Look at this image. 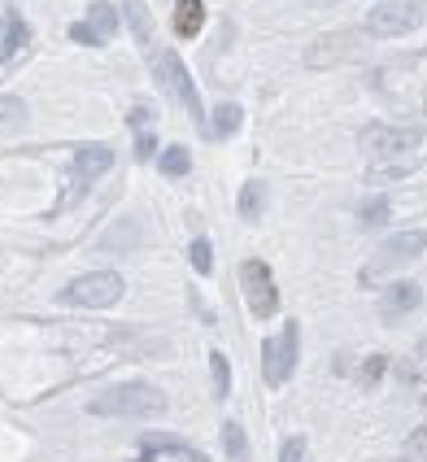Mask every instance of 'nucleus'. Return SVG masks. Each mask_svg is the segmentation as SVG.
<instances>
[{
  "label": "nucleus",
  "mask_w": 427,
  "mask_h": 462,
  "mask_svg": "<svg viewBox=\"0 0 427 462\" xmlns=\"http://www.w3.org/2000/svg\"><path fill=\"white\" fill-rule=\"evenodd\" d=\"M170 22H175V35H179V39H192V35H201V27H205V4H201V0H179Z\"/></svg>",
  "instance_id": "14"
},
{
  "label": "nucleus",
  "mask_w": 427,
  "mask_h": 462,
  "mask_svg": "<svg viewBox=\"0 0 427 462\" xmlns=\"http://www.w3.org/2000/svg\"><path fill=\"white\" fill-rule=\"evenodd\" d=\"M240 288H244V301L253 310V319H270L279 310V288H275V275L262 258H244L240 262Z\"/></svg>",
  "instance_id": "8"
},
{
  "label": "nucleus",
  "mask_w": 427,
  "mask_h": 462,
  "mask_svg": "<svg viewBox=\"0 0 427 462\" xmlns=\"http://www.w3.org/2000/svg\"><path fill=\"white\" fill-rule=\"evenodd\" d=\"M188 258H192V270H197V275H209V270H214V249H209L205 235H197V240L188 244Z\"/></svg>",
  "instance_id": "25"
},
{
  "label": "nucleus",
  "mask_w": 427,
  "mask_h": 462,
  "mask_svg": "<svg viewBox=\"0 0 427 462\" xmlns=\"http://www.w3.org/2000/svg\"><path fill=\"white\" fill-rule=\"evenodd\" d=\"M384 371H389V358H384V354H371V358L362 363V371H358L362 389H375V384L384 380Z\"/></svg>",
  "instance_id": "26"
},
{
  "label": "nucleus",
  "mask_w": 427,
  "mask_h": 462,
  "mask_svg": "<svg viewBox=\"0 0 427 462\" xmlns=\"http://www.w3.org/2000/svg\"><path fill=\"white\" fill-rule=\"evenodd\" d=\"M123 18L132 22L135 44L149 48V44H153V13H149V4H144V0H123Z\"/></svg>",
  "instance_id": "16"
},
{
  "label": "nucleus",
  "mask_w": 427,
  "mask_h": 462,
  "mask_svg": "<svg viewBox=\"0 0 427 462\" xmlns=\"http://www.w3.org/2000/svg\"><path fill=\"white\" fill-rule=\"evenodd\" d=\"M240 123H244V109H240L235 100H223V105L209 114V135H214V140H227V135L240 132Z\"/></svg>",
  "instance_id": "18"
},
{
  "label": "nucleus",
  "mask_w": 427,
  "mask_h": 462,
  "mask_svg": "<svg viewBox=\"0 0 427 462\" xmlns=\"http://www.w3.org/2000/svg\"><path fill=\"white\" fill-rule=\"evenodd\" d=\"M209 375H214V397L223 401V397L231 393V363L223 358V349H214V354H209Z\"/></svg>",
  "instance_id": "24"
},
{
  "label": "nucleus",
  "mask_w": 427,
  "mask_h": 462,
  "mask_svg": "<svg viewBox=\"0 0 427 462\" xmlns=\"http://www.w3.org/2000/svg\"><path fill=\"white\" fill-rule=\"evenodd\" d=\"M27 127V100L22 97H0V135Z\"/></svg>",
  "instance_id": "21"
},
{
  "label": "nucleus",
  "mask_w": 427,
  "mask_h": 462,
  "mask_svg": "<svg viewBox=\"0 0 427 462\" xmlns=\"http://www.w3.org/2000/svg\"><path fill=\"white\" fill-rule=\"evenodd\" d=\"M149 118H153V109H149V105H135V109H132V118H127V123H132L135 132H149Z\"/></svg>",
  "instance_id": "30"
},
{
  "label": "nucleus",
  "mask_w": 427,
  "mask_h": 462,
  "mask_svg": "<svg viewBox=\"0 0 427 462\" xmlns=\"http://www.w3.org/2000/svg\"><path fill=\"white\" fill-rule=\"evenodd\" d=\"M296 349H301V328L284 323L279 336H266L262 340V375L270 389H284L296 371Z\"/></svg>",
  "instance_id": "6"
},
{
  "label": "nucleus",
  "mask_w": 427,
  "mask_h": 462,
  "mask_svg": "<svg viewBox=\"0 0 427 462\" xmlns=\"http://www.w3.org/2000/svg\"><path fill=\"white\" fill-rule=\"evenodd\" d=\"M153 153H158V140H153V132H140V135H135V158H140V162H149Z\"/></svg>",
  "instance_id": "28"
},
{
  "label": "nucleus",
  "mask_w": 427,
  "mask_h": 462,
  "mask_svg": "<svg viewBox=\"0 0 427 462\" xmlns=\"http://www.w3.org/2000/svg\"><path fill=\"white\" fill-rule=\"evenodd\" d=\"M27 35H31V31H27V22L9 9V13L0 18V66H9V62L27 48Z\"/></svg>",
  "instance_id": "13"
},
{
  "label": "nucleus",
  "mask_w": 427,
  "mask_h": 462,
  "mask_svg": "<svg viewBox=\"0 0 427 462\" xmlns=\"http://www.w3.org/2000/svg\"><path fill=\"white\" fill-rule=\"evenodd\" d=\"M92 415H105V419H153L166 410V393L144 384V380H132V384H114L88 401Z\"/></svg>",
  "instance_id": "1"
},
{
  "label": "nucleus",
  "mask_w": 427,
  "mask_h": 462,
  "mask_svg": "<svg viewBox=\"0 0 427 462\" xmlns=\"http://www.w3.org/2000/svg\"><path fill=\"white\" fill-rule=\"evenodd\" d=\"M88 27H92L100 39H109V35H118V27H123V13H118L109 0H92V4H88Z\"/></svg>",
  "instance_id": "17"
},
{
  "label": "nucleus",
  "mask_w": 427,
  "mask_h": 462,
  "mask_svg": "<svg viewBox=\"0 0 427 462\" xmlns=\"http://www.w3.org/2000/svg\"><path fill=\"white\" fill-rule=\"evenodd\" d=\"M362 48H366V35H362V31H336V35L314 39V44L305 48V62H310L314 70L340 66V62H354V57H362Z\"/></svg>",
  "instance_id": "9"
},
{
  "label": "nucleus",
  "mask_w": 427,
  "mask_h": 462,
  "mask_svg": "<svg viewBox=\"0 0 427 462\" xmlns=\"http://www.w3.org/2000/svg\"><path fill=\"white\" fill-rule=\"evenodd\" d=\"M109 166H114V149L109 144H83L74 153V192H83L88 184H97Z\"/></svg>",
  "instance_id": "11"
},
{
  "label": "nucleus",
  "mask_w": 427,
  "mask_h": 462,
  "mask_svg": "<svg viewBox=\"0 0 427 462\" xmlns=\"http://www.w3.org/2000/svg\"><path fill=\"white\" fill-rule=\"evenodd\" d=\"M127 293V284H123V275L118 270H88V275H79V279H70L66 288H62V305H79V310H109V305H118Z\"/></svg>",
  "instance_id": "3"
},
{
  "label": "nucleus",
  "mask_w": 427,
  "mask_h": 462,
  "mask_svg": "<svg viewBox=\"0 0 427 462\" xmlns=\"http://www.w3.org/2000/svg\"><path fill=\"white\" fill-rule=\"evenodd\" d=\"M419 358H423V363H427V336H423V340H419Z\"/></svg>",
  "instance_id": "31"
},
{
  "label": "nucleus",
  "mask_w": 427,
  "mask_h": 462,
  "mask_svg": "<svg viewBox=\"0 0 427 462\" xmlns=\"http://www.w3.org/2000/svg\"><path fill=\"white\" fill-rule=\"evenodd\" d=\"M419 301H423V288H419L414 279H397V284L384 288V297H380V319H384V323L406 319L410 310H419Z\"/></svg>",
  "instance_id": "12"
},
{
  "label": "nucleus",
  "mask_w": 427,
  "mask_h": 462,
  "mask_svg": "<svg viewBox=\"0 0 427 462\" xmlns=\"http://www.w3.org/2000/svg\"><path fill=\"white\" fill-rule=\"evenodd\" d=\"M423 406H427V397H423Z\"/></svg>",
  "instance_id": "32"
},
{
  "label": "nucleus",
  "mask_w": 427,
  "mask_h": 462,
  "mask_svg": "<svg viewBox=\"0 0 427 462\" xmlns=\"http://www.w3.org/2000/svg\"><path fill=\"white\" fill-rule=\"evenodd\" d=\"M419 27H423V4L419 0H380V4H371V13L362 22V35L397 39V35H410Z\"/></svg>",
  "instance_id": "4"
},
{
  "label": "nucleus",
  "mask_w": 427,
  "mask_h": 462,
  "mask_svg": "<svg viewBox=\"0 0 427 462\" xmlns=\"http://www.w3.org/2000/svg\"><path fill=\"white\" fill-rule=\"evenodd\" d=\"M279 462H310V454H305V436H288L284 449H279Z\"/></svg>",
  "instance_id": "27"
},
{
  "label": "nucleus",
  "mask_w": 427,
  "mask_h": 462,
  "mask_svg": "<svg viewBox=\"0 0 427 462\" xmlns=\"http://www.w3.org/2000/svg\"><path fill=\"white\" fill-rule=\"evenodd\" d=\"M153 74H158V83H162L170 97L179 100L197 123H205V109H201V92L197 83H192V74H188V66L179 62V53H158L153 57Z\"/></svg>",
  "instance_id": "7"
},
{
  "label": "nucleus",
  "mask_w": 427,
  "mask_h": 462,
  "mask_svg": "<svg viewBox=\"0 0 427 462\" xmlns=\"http://www.w3.org/2000/svg\"><path fill=\"white\" fill-rule=\"evenodd\" d=\"M419 170V158H389V162H371L366 166V184H393Z\"/></svg>",
  "instance_id": "15"
},
{
  "label": "nucleus",
  "mask_w": 427,
  "mask_h": 462,
  "mask_svg": "<svg viewBox=\"0 0 427 462\" xmlns=\"http://www.w3.org/2000/svg\"><path fill=\"white\" fill-rule=\"evenodd\" d=\"M427 249V231H397V235H389L380 249H375V258L362 266V284L371 288V284H380V279H389L393 270H401V266H410L419 253Z\"/></svg>",
  "instance_id": "2"
},
{
  "label": "nucleus",
  "mask_w": 427,
  "mask_h": 462,
  "mask_svg": "<svg viewBox=\"0 0 427 462\" xmlns=\"http://www.w3.org/2000/svg\"><path fill=\"white\" fill-rule=\"evenodd\" d=\"M393 218V201L389 197H371V201H362V210H358V223L366 231H380L384 223Z\"/></svg>",
  "instance_id": "20"
},
{
  "label": "nucleus",
  "mask_w": 427,
  "mask_h": 462,
  "mask_svg": "<svg viewBox=\"0 0 427 462\" xmlns=\"http://www.w3.org/2000/svg\"><path fill=\"white\" fill-rule=\"evenodd\" d=\"M423 144V127H393V123H371L362 127L358 149L375 162H389V158H414V149Z\"/></svg>",
  "instance_id": "5"
},
{
  "label": "nucleus",
  "mask_w": 427,
  "mask_h": 462,
  "mask_svg": "<svg viewBox=\"0 0 427 462\" xmlns=\"http://www.w3.org/2000/svg\"><path fill=\"white\" fill-rule=\"evenodd\" d=\"M223 449H227L231 462H249V436H244V428L235 419L223 424Z\"/></svg>",
  "instance_id": "23"
},
{
  "label": "nucleus",
  "mask_w": 427,
  "mask_h": 462,
  "mask_svg": "<svg viewBox=\"0 0 427 462\" xmlns=\"http://www.w3.org/2000/svg\"><path fill=\"white\" fill-rule=\"evenodd\" d=\"M140 449H144V458L209 462V458H205V449H197V445H188L184 436H170V432H144V436H140Z\"/></svg>",
  "instance_id": "10"
},
{
  "label": "nucleus",
  "mask_w": 427,
  "mask_h": 462,
  "mask_svg": "<svg viewBox=\"0 0 427 462\" xmlns=\"http://www.w3.org/2000/svg\"><path fill=\"white\" fill-rule=\"evenodd\" d=\"M70 39H74V44H92V48H97V44H105V39H100L88 22H74V27H70Z\"/></svg>",
  "instance_id": "29"
},
{
  "label": "nucleus",
  "mask_w": 427,
  "mask_h": 462,
  "mask_svg": "<svg viewBox=\"0 0 427 462\" xmlns=\"http://www.w3.org/2000/svg\"><path fill=\"white\" fill-rule=\"evenodd\" d=\"M158 166H162V175H170V179H184V175L192 170V153H188L184 144H170V149H162Z\"/></svg>",
  "instance_id": "22"
},
{
  "label": "nucleus",
  "mask_w": 427,
  "mask_h": 462,
  "mask_svg": "<svg viewBox=\"0 0 427 462\" xmlns=\"http://www.w3.org/2000/svg\"><path fill=\"white\" fill-rule=\"evenodd\" d=\"M262 210H266V184L249 179V184L240 188V218H244V223H258Z\"/></svg>",
  "instance_id": "19"
}]
</instances>
